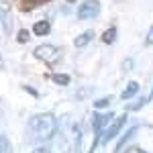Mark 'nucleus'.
<instances>
[{"label": "nucleus", "instance_id": "nucleus-1", "mask_svg": "<svg viewBox=\"0 0 153 153\" xmlns=\"http://www.w3.org/2000/svg\"><path fill=\"white\" fill-rule=\"evenodd\" d=\"M29 141L31 143H47L49 139H53V135L57 133V118L51 112H41L29 118Z\"/></svg>", "mask_w": 153, "mask_h": 153}, {"label": "nucleus", "instance_id": "nucleus-2", "mask_svg": "<svg viewBox=\"0 0 153 153\" xmlns=\"http://www.w3.org/2000/svg\"><path fill=\"white\" fill-rule=\"evenodd\" d=\"M35 57L45 61L47 65H53L59 59V49L53 45H39V47H35Z\"/></svg>", "mask_w": 153, "mask_h": 153}, {"label": "nucleus", "instance_id": "nucleus-3", "mask_svg": "<svg viewBox=\"0 0 153 153\" xmlns=\"http://www.w3.org/2000/svg\"><path fill=\"white\" fill-rule=\"evenodd\" d=\"M100 14V0H84L78 8V19L80 21H88V19H96Z\"/></svg>", "mask_w": 153, "mask_h": 153}, {"label": "nucleus", "instance_id": "nucleus-4", "mask_svg": "<svg viewBox=\"0 0 153 153\" xmlns=\"http://www.w3.org/2000/svg\"><path fill=\"white\" fill-rule=\"evenodd\" d=\"M125 120H127V117H118V118H114V120H112V125H110V127L106 125V129H102V133H100V141H102V143L112 141V139L118 135V131L123 129Z\"/></svg>", "mask_w": 153, "mask_h": 153}, {"label": "nucleus", "instance_id": "nucleus-5", "mask_svg": "<svg viewBox=\"0 0 153 153\" xmlns=\"http://www.w3.org/2000/svg\"><path fill=\"white\" fill-rule=\"evenodd\" d=\"M92 39H94V31H84L80 37H76V39H74V45H76L78 49H82V47H86Z\"/></svg>", "mask_w": 153, "mask_h": 153}, {"label": "nucleus", "instance_id": "nucleus-6", "mask_svg": "<svg viewBox=\"0 0 153 153\" xmlns=\"http://www.w3.org/2000/svg\"><path fill=\"white\" fill-rule=\"evenodd\" d=\"M49 31H51V25H49V21H37V23L33 25V33H35L37 37L49 35Z\"/></svg>", "mask_w": 153, "mask_h": 153}, {"label": "nucleus", "instance_id": "nucleus-7", "mask_svg": "<svg viewBox=\"0 0 153 153\" xmlns=\"http://www.w3.org/2000/svg\"><path fill=\"white\" fill-rule=\"evenodd\" d=\"M137 92H139V84H137V82H129V84H127V88L123 90L120 98H123V100H129V98H133Z\"/></svg>", "mask_w": 153, "mask_h": 153}, {"label": "nucleus", "instance_id": "nucleus-8", "mask_svg": "<svg viewBox=\"0 0 153 153\" xmlns=\"http://www.w3.org/2000/svg\"><path fill=\"white\" fill-rule=\"evenodd\" d=\"M0 153H12V147H10V141L2 135V131H0Z\"/></svg>", "mask_w": 153, "mask_h": 153}, {"label": "nucleus", "instance_id": "nucleus-9", "mask_svg": "<svg viewBox=\"0 0 153 153\" xmlns=\"http://www.w3.org/2000/svg\"><path fill=\"white\" fill-rule=\"evenodd\" d=\"M51 80L55 84H59V86H70V76L68 74H55Z\"/></svg>", "mask_w": 153, "mask_h": 153}, {"label": "nucleus", "instance_id": "nucleus-10", "mask_svg": "<svg viewBox=\"0 0 153 153\" xmlns=\"http://www.w3.org/2000/svg\"><path fill=\"white\" fill-rule=\"evenodd\" d=\"M114 37H117V29H114V27H110L108 31H104L102 41H104V43H114Z\"/></svg>", "mask_w": 153, "mask_h": 153}, {"label": "nucleus", "instance_id": "nucleus-11", "mask_svg": "<svg viewBox=\"0 0 153 153\" xmlns=\"http://www.w3.org/2000/svg\"><path fill=\"white\" fill-rule=\"evenodd\" d=\"M29 39H31V33H29L27 29H21V31H19V43H27Z\"/></svg>", "mask_w": 153, "mask_h": 153}, {"label": "nucleus", "instance_id": "nucleus-12", "mask_svg": "<svg viewBox=\"0 0 153 153\" xmlns=\"http://www.w3.org/2000/svg\"><path fill=\"white\" fill-rule=\"evenodd\" d=\"M43 2H47V0H27V2H25V10H27V8H33L37 4H43Z\"/></svg>", "mask_w": 153, "mask_h": 153}, {"label": "nucleus", "instance_id": "nucleus-13", "mask_svg": "<svg viewBox=\"0 0 153 153\" xmlns=\"http://www.w3.org/2000/svg\"><path fill=\"white\" fill-rule=\"evenodd\" d=\"M110 104V96H108V98H102V100H98V102H96V108H104V106H108Z\"/></svg>", "mask_w": 153, "mask_h": 153}, {"label": "nucleus", "instance_id": "nucleus-14", "mask_svg": "<svg viewBox=\"0 0 153 153\" xmlns=\"http://www.w3.org/2000/svg\"><path fill=\"white\" fill-rule=\"evenodd\" d=\"M145 45H153V27L147 31V37H145Z\"/></svg>", "mask_w": 153, "mask_h": 153}, {"label": "nucleus", "instance_id": "nucleus-15", "mask_svg": "<svg viewBox=\"0 0 153 153\" xmlns=\"http://www.w3.org/2000/svg\"><path fill=\"white\" fill-rule=\"evenodd\" d=\"M0 12H10V4L6 0H0Z\"/></svg>", "mask_w": 153, "mask_h": 153}, {"label": "nucleus", "instance_id": "nucleus-16", "mask_svg": "<svg viewBox=\"0 0 153 153\" xmlns=\"http://www.w3.org/2000/svg\"><path fill=\"white\" fill-rule=\"evenodd\" d=\"M33 153H53V151H51V149H47V147H37Z\"/></svg>", "mask_w": 153, "mask_h": 153}, {"label": "nucleus", "instance_id": "nucleus-17", "mask_svg": "<svg viewBox=\"0 0 153 153\" xmlns=\"http://www.w3.org/2000/svg\"><path fill=\"white\" fill-rule=\"evenodd\" d=\"M6 68V63H4V57H2V53H0V70H4Z\"/></svg>", "mask_w": 153, "mask_h": 153}, {"label": "nucleus", "instance_id": "nucleus-18", "mask_svg": "<svg viewBox=\"0 0 153 153\" xmlns=\"http://www.w3.org/2000/svg\"><path fill=\"white\" fill-rule=\"evenodd\" d=\"M123 68H127V71H129V68H131V59H127V61L123 63Z\"/></svg>", "mask_w": 153, "mask_h": 153}, {"label": "nucleus", "instance_id": "nucleus-19", "mask_svg": "<svg viewBox=\"0 0 153 153\" xmlns=\"http://www.w3.org/2000/svg\"><path fill=\"white\" fill-rule=\"evenodd\" d=\"M68 2H76V0H68Z\"/></svg>", "mask_w": 153, "mask_h": 153}, {"label": "nucleus", "instance_id": "nucleus-20", "mask_svg": "<svg viewBox=\"0 0 153 153\" xmlns=\"http://www.w3.org/2000/svg\"><path fill=\"white\" fill-rule=\"evenodd\" d=\"M139 153H147V151H139Z\"/></svg>", "mask_w": 153, "mask_h": 153}]
</instances>
